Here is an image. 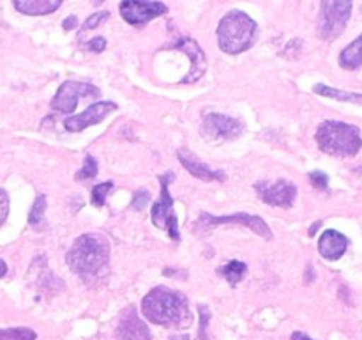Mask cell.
<instances>
[{"instance_id": "1", "label": "cell", "mask_w": 362, "mask_h": 340, "mask_svg": "<svg viewBox=\"0 0 362 340\" xmlns=\"http://www.w3.org/2000/svg\"><path fill=\"white\" fill-rule=\"evenodd\" d=\"M141 314L152 324L163 328H189L193 324V314L186 294L170 287L159 285L148 290L141 301Z\"/></svg>"}, {"instance_id": "2", "label": "cell", "mask_w": 362, "mask_h": 340, "mask_svg": "<svg viewBox=\"0 0 362 340\" xmlns=\"http://www.w3.org/2000/svg\"><path fill=\"white\" fill-rule=\"evenodd\" d=\"M67 266L85 282L105 275L110 264V241L103 234L88 232L76 237L66 255Z\"/></svg>"}, {"instance_id": "3", "label": "cell", "mask_w": 362, "mask_h": 340, "mask_svg": "<svg viewBox=\"0 0 362 340\" xmlns=\"http://www.w3.org/2000/svg\"><path fill=\"white\" fill-rule=\"evenodd\" d=\"M315 138L322 152L338 158H352L362 147L359 128L341 120H324L318 126Z\"/></svg>"}, {"instance_id": "4", "label": "cell", "mask_w": 362, "mask_h": 340, "mask_svg": "<svg viewBox=\"0 0 362 340\" xmlns=\"http://www.w3.org/2000/svg\"><path fill=\"white\" fill-rule=\"evenodd\" d=\"M257 34V21L244 11H230L218 25L219 48L228 55H239L251 48Z\"/></svg>"}, {"instance_id": "5", "label": "cell", "mask_w": 362, "mask_h": 340, "mask_svg": "<svg viewBox=\"0 0 362 340\" xmlns=\"http://www.w3.org/2000/svg\"><path fill=\"white\" fill-rule=\"evenodd\" d=\"M352 14V2L349 0H325L320 4L318 35L325 41L339 38Z\"/></svg>"}, {"instance_id": "6", "label": "cell", "mask_w": 362, "mask_h": 340, "mask_svg": "<svg viewBox=\"0 0 362 340\" xmlns=\"http://www.w3.org/2000/svg\"><path fill=\"white\" fill-rule=\"evenodd\" d=\"M173 181V174H163L159 176V183H161V193H159L158 202H154L151 212V220L158 229L166 230L168 236L173 241L180 239L179 232V220H177L175 211H173V198L170 195V183Z\"/></svg>"}, {"instance_id": "7", "label": "cell", "mask_w": 362, "mask_h": 340, "mask_svg": "<svg viewBox=\"0 0 362 340\" xmlns=\"http://www.w3.org/2000/svg\"><path fill=\"white\" fill-rule=\"evenodd\" d=\"M218 225L246 227V229L253 230L255 234L264 237L265 241L272 239V232L271 229H269L267 223H265V220H262L260 216L250 215V212H233V215H228V216H214L211 215V212L204 211L197 222V229H211V227H218Z\"/></svg>"}, {"instance_id": "8", "label": "cell", "mask_w": 362, "mask_h": 340, "mask_svg": "<svg viewBox=\"0 0 362 340\" xmlns=\"http://www.w3.org/2000/svg\"><path fill=\"white\" fill-rule=\"evenodd\" d=\"M99 89L87 81H64L52 99V108L60 113H73L83 98H99Z\"/></svg>"}, {"instance_id": "9", "label": "cell", "mask_w": 362, "mask_h": 340, "mask_svg": "<svg viewBox=\"0 0 362 340\" xmlns=\"http://www.w3.org/2000/svg\"><path fill=\"white\" fill-rule=\"evenodd\" d=\"M243 131L244 124L225 113H207L200 124V133L205 140H233Z\"/></svg>"}, {"instance_id": "10", "label": "cell", "mask_w": 362, "mask_h": 340, "mask_svg": "<svg viewBox=\"0 0 362 340\" xmlns=\"http://www.w3.org/2000/svg\"><path fill=\"white\" fill-rule=\"evenodd\" d=\"M258 197L262 202L272 205V208H292L297 198V186L286 179L278 181H258L255 184Z\"/></svg>"}, {"instance_id": "11", "label": "cell", "mask_w": 362, "mask_h": 340, "mask_svg": "<svg viewBox=\"0 0 362 340\" xmlns=\"http://www.w3.org/2000/svg\"><path fill=\"white\" fill-rule=\"evenodd\" d=\"M119 9L124 20L129 25H144L168 13L166 4L145 2V0H124L119 4Z\"/></svg>"}, {"instance_id": "12", "label": "cell", "mask_w": 362, "mask_h": 340, "mask_svg": "<svg viewBox=\"0 0 362 340\" xmlns=\"http://www.w3.org/2000/svg\"><path fill=\"white\" fill-rule=\"evenodd\" d=\"M117 340H152L151 328L145 324L138 315L136 308L131 307L124 308L122 314L119 315L115 328Z\"/></svg>"}, {"instance_id": "13", "label": "cell", "mask_w": 362, "mask_h": 340, "mask_svg": "<svg viewBox=\"0 0 362 340\" xmlns=\"http://www.w3.org/2000/svg\"><path fill=\"white\" fill-rule=\"evenodd\" d=\"M117 105L113 101H95L94 105L88 106L87 110H83L81 113L73 117H67L66 123H64V128L67 131H83L85 128L94 126V124H99L103 119L110 115L112 112H115Z\"/></svg>"}, {"instance_id": "14", "label": "cell", "mask_w": 362, "mask_h": 340, "mask_svg": "<svg viewBox=\"0 0 362 340\" xmlns=\"http://www.w3.org/2000/svg\"><path fill=\"white\" fill-rule=\"evenodd\" d=\"M173 48L180 50L184 55L189 57V62H191L189 73H187L186 78H182V84H194V81L200 80V78L205 74V71H207V57H205L204 50L200 48V45H198L194 39L184 38L180 39Z\"/></svg>"}, {"instance_id": "15", "label": "cell", "mask_w": 362, "mask_h": 340, "mask_svg": "<svg viewBox=\"0 0 362 340\" xmlns=\"http://www.w3.org/2000/svg\"><path fill=\"white\" fill-rule=\"evenodd\" d=\"M177 158H179L180 165H182L191 176L197 177V179L205 181V183H214V181L223 183V181L226 179L223 170L211 169V166L205 165L204 162H200V159L197 158V154H193V152L187 151V149H179V151H177Z\"/></svg>"}, {"instance_id": "16", "label": "cell", "mask_w": 362, "mask_h": 340, "mask_svg": "<svg viewBox=\"0 0 362 340\" xmlns=\"http://www.w3.org/2000/svg\"><path fill=\"white\" fill-rule=\"evenodd\" d=\"M346 248H349L346 236H343L341 232H338L334 229L325 230L320 236V241H318V251L327 261H338V259H341L345 255Z\"/></svg>"}, {"instance_id": "17", "label": "cell", "mask_w": 362, "mask_h": 340, "mask_svg": "<svg viewBox=\"0 0 362 340\" xmlns=\"http://www.w3.org/2000/svg\"><path fill=\"white\" fill-rule=\"evenodd\" d=\"M14 9L28 16H45L62 6L60 0H14Z\"/></svg>"}, {"instance_id": "18", "label": "cell", "mask_w": 362, "mask_h": 340, "mask_svg": "<svg viewBox=\"0 0 362 340\" xmlns=\"http://www.w3.org/2000/svg\"><path fill=\"white\" fill-rule=\"evenodd\" d=\"M339 66L349 71L359 69L362 66V34L339 53Z\"/></svg>"}, {"instance_id": "19", "label": "cell", "mask_w": 362, "mask_h": 340, "mask_svg": "<svg viewBox=\"0 0 362 340\" xmlns=\"http://www.w3.org/2000/svg\"><path fill=\"white\" fill-rule=\"evenodd\" d=\"M313 92L315 94L324 96V98H329V99H338V101L362 105V94H357V92H349V91H339V89L329 87V85H325V84L315 85Z\"/></svg>"}, {"instance_id": "20", "label": "cell", "mask_w": 362, "mask_h": 340, "mask_svg": "<svg viewBox=\"0 0 362 340\" xmlns=\"http://www.w3.org/2000/svg\"><path fill=\"white\" fill-rule=\"evenodd\" d=\"M246 271H247V266L240 261H230L228 264L219 268V275H221L232 287H235L237 283L246 276Z\"/></svg>"}, {"instance_id": "21", "label": "cell", "mask_w": 362, "mask_h": 340, "mask_svg": "<svg viewBox=\"0 0 362 340\" xmlns=\"http://www.w3.org/2000/svg\"><path fill=\"white\" fill-rule=\"evenodd\" d=\"M198 315H200V326H198V333L197 336H189V335H173L170 336V340H209L207 335V326L211 322V310L205 305H198Z\"/></svg>"}, {"instance_id": "22", "label": "cell", "mask_w": 362, "mask_h": 340, "mask_svg": "<svg viewBox=\"0 0 362 340\" xmlns=\"http://www.w3.org/2000/svg\"><path fill=\"white\" fill-rule=\"evenodd\" d=\"M45 211H46V195H37L34 205L30 209V215H28V225L34 227V229H46V220H45Z\"/></svg>"}, {"instance_id": "23", "label": "cell", "mask_w": 362, "mask_h": 340, "mask_svg": "<svg viewBox=\"0 0 362 340\" xmlns=\"http://www.w3.org/2000/svg\"><path fill=\"white\" fill-rule=\"evenodd\" d=\"M37 333L25 326L16 328H0V340H35Z\"/></svg>"}, {"instance_id": "24", "label": "cell", "mask_w": 362, "mask_h": 340, "mask_svg": "<svg viewBox=\"0 0 362 340\" xmlns=\"http://www.w3.org/2000/svg\"><path fill=\"white\" fill-rule=\"evenodd\" d=\"M113 190V183L112 181H105V183L101 184H95L94 188H92V205H95V208H103L106 202V197H108L110 191Z\"/></svg>"}, {"instance_id": "25", "label": "cell", "mask_w": 362, "mask_h": 340, "mask_svg": "<svg viewBox=\"0 0 362 340\" xmlns=\"http://www.w3.org/2000/svg\"><path fill=\"white\" fill-rule=\"evenodd\" d=\"M98 176V162H95L94 156L87 154L85 156V163L81 166V170L76 172V179L78 181H85V179H92V177Z\"/></svg>"}, {"instance_id": "26", "label": "cell", "mask_w": 362, "mask_h": 340, "mask_svg": "<svg viewBox=\"0 0 362 340\" xmlns=\"http://www.w3.org/2000/svg\"><path fill=\"white\" fill-rule=\"evenodd\" d=\"M308 179L311 181V184H313L317 190H327L329 188L327 174L322 172V170H313V172H310L308 174Z\"/></svg>"}, {"instance_id": "27", "label": "cell", "mask_w": 362, "mask_h": 340, "mask_svg": "<svg viewBox=\"0 0 362 340\" xmlns=\"http://www.w3.org/2000/svg\"><path fill=\"white\" fill-rule=\"evenodd\" d=\"M148 202H151V193H148L147 190H138L136 193H134L133 202H131V208L141 211V209H144Z\"/></svg>"}, {"instance_id": "28", "label": "cell", "mask_w": 362, "mask_h": 340, "mask_svg": "<svg viewBox=\"0 0 362 340\" xmlns=\"http://www.w3.org/2000/svg\"><path fill=\"white\" fill-rule=\"evenodd\" d=\"M110 14L106 13V11H101V13H95V14H90V16L87 18V21L83 23V30H92V28L99 27V25L103 23V21L108 18Z\"/></svg>"}, {"instance_id": "29", "label": "cell", "mask_w": 362, "mask_h": 340, "mask_svg": "<svg viewBox=\"0 0 362 340\" xmlns=\"http://www.w3.org/2000/svg\"><path fill=\"white\" fill-rule=\"evenodd\" d=\"M7 212H9V198L4 190H0V225L7 220Z\"/></svg>"}, {"instance_id": "30", "label": "cell", "mask_w": 362, "mask_h": 340, "mask_svg": "<svg viewBox=\"0 0 362 340\" xmlns=\"http://www.w3.org/2000/svg\"><path fill=\"white\" fill-rule=\"evenodd\" d=\"M87 48L90 50V52L101 53L103 50L106 48V39H105V38H95V39H90V41L87 42Z\"/></svg>"}, {"instance_id": "31", "label": "cell", "mask_w": 362, "mask_h": 340, "mask_svg": "<svg viewBox=\"0 0 362 340\" xmlns=\"http://www.w3.org/2000/svg\"><path fill=\"white\" fill-rule=\"evenodd\" d=\"M76 25H78V18L76 16H69V18H66V20H64L62 27L66 28V30H73V28H76Z\"/></svg>"}, {"instance_id": "32", "label": "cell", "mask_w": 362, "mask_h": 340, "mask_svg": "<svg viewBox=\"0 0 362 340\" xmlns=\"http://www.w3.org/2000/svg\"><path fill=\"white\" fill-rule=\"evenodd\" d=\"M290 340H313V339H311V336H308L306 333L296 332V333H292V336H290Z\"/></svg>"}, {"instance_id": "33", "label": "cell", "mask_w": 362, "mask_h": 340, "mask_svg": "<svg viewBox=\"0 0 362 340\" xmlns=\"http://www.w3.org/2000/svg\"><path fill=\"white\" fill-rule=\"evenodd\" d=\"M6 273H7V264L2 261V259H0V278H4V276H6Z\"/></svg>"}, {"instance_id": "34", "label": "cell", "mask_w": 362, "mask_h": 340, "mask_svg": "<svg viewBox=\"0 0 362 340\" xmlns=\"http://www.w3.org/2000/svg\"><path fill=\"white\" fill-rule=\"evenodd\" d=\"M320 225H322V223H320V222L313 223V227H311V229H310V236H313V234H315V232H317V230H318V227H320Z\"/></svg>"}]
</instances>
